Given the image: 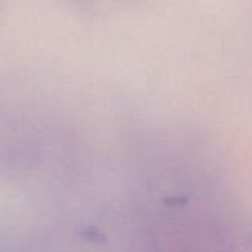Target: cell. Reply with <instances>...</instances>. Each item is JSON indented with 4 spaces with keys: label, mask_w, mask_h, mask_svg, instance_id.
<instances>
[{
    "label": "cell",
    "mask_w": 252,
    "mask_h": 252,
    "mask_svg": "<svg viewBox=\"0 0 252 252\" xmlns=\"http://www.w3.org/2000/svg\"><path fill=\"white\" fill-rule=\"evenodd\" d=\"M74 10L87 16H108L134 9L145 0H65Z\"/></svg>",
    "instance_id": "6da1fadb"
}]
</instances>
